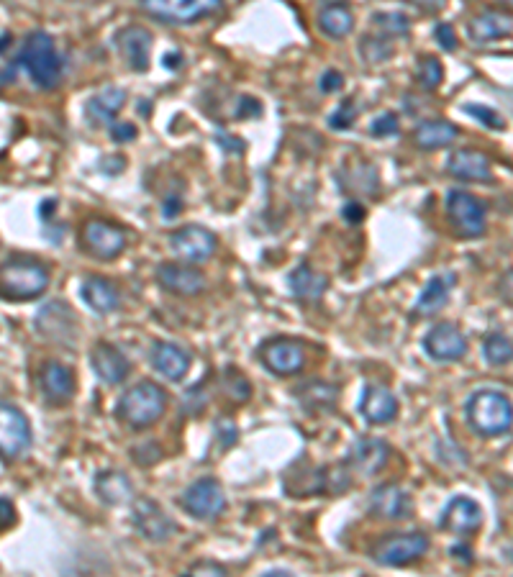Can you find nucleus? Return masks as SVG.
<instances>
[{"mask_svg": "<svg viewBox=\"0 0 513 577\" xmlns=\"http://www.w3.org/2000/svg\"><path fill=\"white\" fill-rule=\"evenodd\" d=\"M16 65L31 77V83L42 90L57 88L65 72V62L59 57L57 44L47 31H34L26 36L24 47L18 52Z\"/></svg>", "mask_w": 513, "mask_h": 577, "instance_id": "nucleus-1", "label": "nucleus"}, {"mask_svg": "<svg viewBox=\"0 0 513 577\" xmlns=\"http://www.w3.org/2000/svg\"><path fill=\"white\" fill-rule=\"evenodd\" d=\"M49 285L47 267L39 260L16 254L11 260L0 262V295L6 301H36Z\"/></svg>", "mask_w": 513, "mask_h": 577, "instance_id": "nucleus-2", "label": "nucleus"}, {"mask_svg": "<svg viewBox=\"0 0 513 577\" xmlns=\"http://www.w3.org/2000/svg\"><path fill=\"white\" fill-rule=\"evenodd\" d=\"M116 411L134 429H147L165 416L167 393L152 380H142L121 395Z\"/></svg>", "mask_w": 513, "mask_h": 577, "instance_id": "nucleus-3", "label": "nucleus"}, {"mask_svg": "<svg viewBox=\"0 0 513 577\" xmlns=\"http://www.w3.org/2000/svg\"><path fill=\"white\" fill-rule=\"evenodd\" d=\"M467 421L480 436H503L511 431V401L498 390H480L467 401Z\"/></svg>", "mask_w": 513, "mask_h": 577, "instance_id": "nucleus-4", "label": "nucleus"}, {"mask_svg": "<svg viewBox=\"0 0 513 577\" xmlns=\"http://www.w3.org/2000/svg\"><path fill=\"white\" fill-rule=\"evenodd\" d=\"M429 536L421 531H408V534H390L380 539L372 549L375 562L383 567H408L419 562L429 552Z\"/></svg>", "mask_w": 513, "mask_h": 577, "instance_id": "nucleus-5", "label": "nucleus"}, {"mask_svg": "<svg viewBox=\"0 0 513 577\" xmlns=\"http://www.w3.org/2000/svg\"><path fill=\"white\" fill-rule=\"evenodd\" d=\"M221 3L224 0H142V8L162 24L190 26L219 11Z\"/></svg>", "mask_w": 513, "mask_h": 577, "instance_id": "nucleus-6", "label": "nucleus"}, {"mask_svg": "<svg viewBox=\"0 0 513 577\" xmlns=\"http://www.w3.org/2000/svg\"><path fill=\"white\" fill-rule=\"evenodd\" d=\"M447 216L449 224L455 226L462 239H478V236L485 234V226H488L485 203L480 201L478 195L465 193V190H452L447 195Z\"/></svg>", "mask_w": 513, "mask_h": 577, "instance_id": "nucleus-7", "label": "nucleus"}, {"mask_svg": "<svg viewBox=\"0 0 513 577\" xmlns=\"http://www.w3.org/2000/svg\"><path fill=\"white\" fill-rule=\"evenodd\" d=\"M31 447V424L11 403L0 401V460H21Z\"/></svg>", "mask_w": 513, "mask_h": 577, "instance_id": "nucleus-8", "label": "nucleus"}, {"mask_svg": "<svg viewBox=\"0 0 513 577\" xmlns=\"http://www.w3.org/2000/svg\"><path fill=\"white\" fill-rule=\"evenodd\" d=\"M131 524L152 544L170 542L177 531V524L170 519V513L152 498H136L134 506H131Z\"/></svg>", "mask_w": 513, "mask_h": 577, "instance_id": "nucleus-9", "label": "nucleus"}, {"mask_svg": "<svg viewBox=\"0 0 513 577\" xmlns=\"http://www.w3.org/2000/svg\"><path fill=\"white\" fill-rule=\"evenodd\" d=\"M80 244L85 247V252L93 254L95 260L113 262L118 260L126 249V234L124 229H118L111 221H103V218H93L83 226V234H80Z\"/></svg>", "mask_w": 513, "mask_h": 577, "instance_id": "nucleus-10", "label": "nucleus"}, {"mask_svg": "<svg viewBox=\"0 0 513 577\" xmlns=\"http://www.w3.org/2000/svg\"><path fill=\"white\" fill-rule=\"evenodd\" d=\"M260 362L278 377L298 375L306 367V349L301 342L288 339V336H275L267 339L260 347Z\"/></svg>", "mask_w": 513, "mask_h": 577, "instance_id": "nucleus-11", "label": "nucleus"}, {"mask_svg": "<svg viewBox=\"0 0 513 577\" xmlns=\"http://www.w3.org/2000/svg\"><path fill=\"white\" fill-rule=\"evenodd\" d=\"M183 508L198 521L216 519L226 508L224 488L213 477H201L183 493Z\"/></svg>", "mask_w": 513, "mask_h": 577, "instance_id": "nucleus-12", "label": "nucleus"}, {"mask_svg": "<svg viewBox=\"0 0 513 577\" xmlns=\"http://www.w3.org/2000/svg\"><path fill=\"white\" fill-rule=\"evenodd\" d=\"M216 247H219L216 236L208 229H203V226H183V229L170 236L172 252H175L180 260L193 262V265H201V262L211 260Z\"/></svg>", "mask_w": 513, "mask_h": 577, "instance_id": "nucleus-13", "label": "nucleus"}, {"mask_svg": "<svg viewBox=\"0 0 513 577\" xmlns=\"http://www.w3.org/2000/svg\"><path fill=\"white\" fill-rule=\"evenodd\" d=\"M424 352L434 362H460L467 354V339L455 324H437L426 331Z\"/></svg>", "mask_w": 513, "mask_h": 577, "instance_id": "nucleus-14", "label": "nucleus"}, {"mask_svg": "<svg viewBox=\"0 0 513 577\" xmlns=\"http://www.w3.org/2000/svg\"><path fill=\"white\" fill-rule=\"evenodd\" d=\"M367 508H370V513L375 519L403 521L413 513V501L411 495H408L401 485L388 483L372 490Z\"/></svg>", "mask_w": 513, "mask_h": 577, "instance_id": "nucleus-15", "label": "nucleus"}, {"mask_svg": "<svg viewBox=\"0 0 513 577\" xmlns=\"http://www.w3.org/2000/svg\"><path fill=\"white\" fill-rule=\"evenodd\" d=\"M157 283L172 295H180V298H193V295H201L206 290V275L201 270L188 265H175V262H162L157 267Z\"/></svg>", "mask_w": 513, "mask_h": 577, "instance_id": "nucleus-16", "label": "nucleus"}, {"mask_svg": "<svg viewBox=\"0 0 513 577\" xmlns=\"http://www.w3.org/2000/svg\"><path fill=\"white\" fill-rule=\"evenodd\" d=\"M483 526V508L467 495H455L439 516V529L449 534H472Z\"/></svg>", "mask_w": 513, "mask_h": 577, "instance_id": "nucleus-17", "label": "nucleus"}, {"mask_svg": "<svg viewBox=\"0 0 513 577\" xmlns=\"http://www.w3.org/2000/svg\"><path fill=\"white\" fill-rule=\"evenodd\" d=\"M90 367L106 385H121L131 372L129 357L111 342L95 344L90 352Z\"/></svg>", "mask_w": 513, "mask_h": 577, "instance_id": "nucleus-18", "label": "nucleus"}, {"mask_svg": "<svg viewBox=\"0 0 513 577\" xmlns=\"http://www.w3.org/2000/svg\"><path fill=\"white\" fill-rule=\"evenodd\" d=\"M75 326V313H72L65 303H47L42 311L36 313V329H39V334H42L44 339H49V342H72V339H75Z\"/></svg>", "mask_w": 513, "mask_h": 577, "instance_id": "nucleus-19", "label": "nucleus"}, {"mask_svg": "<svg viewBox=\"0 0 513 577\" xmlns=\"http://www.w3.org/2000/svg\"><path fill=\"white\" fill-rule=\"evenodd\" d=\"M116 47L134 72L149 70V54H152V34L144 26H126L116 34Z\"/></svg>", "mask_w": 513, "mask_h": 577, "instance_id": "nucleus-20", "label": "nucleus"}, {"mask_svg": "<svg viewBox=\"0 0 513 577\" xmlns=\"http://www.w3.org/2000/svg\"><path fill=\"white\" fill-rule=\"evenodd\" d=\"M39 388L47 395L49 403L65 406V403H70L72 398H75V375H72L70 367L62 365V362H44L42 370H39Z\"/></svg>", "mask_w": 513, "mask_h": 577, "instance_id": "nucleus-21", "label": "nucleus"}, {"mask_svg": "<svg viewBox=\"0 0 513 577\" xmlns=\"http://www.w3.org/2000/svg\"><path fill=\"white\" fill-rule=\"evenodd\" d=\"M360 413L362 419L372 426H383L398 416V401L396 395L390 393L385 385H365L360 398Z\"/></svg>", "mask_w": 513, "mask_h": 577, "instance_id": "nucleus-22", "label": "nucleus"}, {"mask_svg": "<svg viewBox=\"0 0 513 577\" xmlns=\"http://www.w3.org/2000/svg\"><path fill=\"white\" fill-rule=\"evenodd\" d=\"M80 298L98 316H108V313L118 311V306H121V293L113 285V280L101 275L85 277L83 285H80Z\"/></svg>", "mask_w": 513, "mask_h": 577, "instance_id": "nucleus-23", "label": "nucleus"}, {"mask_svg": "<svg viewBox=\"0 0 513 577\" xmlns=\"http://www.w3.org/2000/svg\"><path fill=\"white\" fill-rule=\"evenodd\" d=\"M447 172L457 180H472V183H490L493 180V167L483 152L475 149H457L447 157Z\"/></svg>", "mask_w": 513, "mask_h": 577, "instance_id": "nucleus-24", "label": "nucleus"}, {"mask_svg": "<svg viewBox=\"0 0 513 577\" xmlns=\"http://www.w3.org/2000/svg\"><path fill=\"white\" fill-rule=\"evenodd\" d=\"M390 460V447L380 439H362L352 447L349 452V465H352L354 472H360V475L372 477L378 475L380 470H385Z\"/></svg>", "mask_w": 513, "mask_h": 577, "instance_id": "nucleus-25", "label": "nucleus"}, {"mask_svg": "<svg viewBox=\"0 0 513 577\" xmlns=\"http://www.w3.org/2000/svg\"><path fill=\"white\" fill-rule=\"evenodd\" d=\"M152 365L162 377H167L172 383H180L190 370V354L172 342H154Z\"/></svg>", "mask_w": 513, "mask_h": 577, "instance_id": "nucleus-26", "label": "nucleus"}, {"mask_svg": "<svg viewBox=\"0 0 513 577\" xmlns=\"http://www.w3.org/2000/svg\"><path fill=\"white\" fill-rule=\"evenodd\" d=\"M513 31L511 16L498 11H485L480 16H475L467 24V36H470L475 44H488L496 42V39H508Z\"/></svg>", "mask_w": 513, "mask_h": 577, "instance_id": "nucleus-27", "label": "nucleus"}, {"mask_svg": "<svg viewBox=\"0 0 513 577\" xmlns=\"http://www.w3.org/2000/svg\"><path fill=\"white\" fill-rule=\"evenodd\" d=\"M455 288V275L452 272H442V275L429 277V283L421 290L419 301H416V313L419 316H434L442 311L449 301V293Z\"/></svg>", "mask_w": 513, "mask_h": 577, "instance_id": "nucleus-28", "label": "nucleus"}, {"mask_svg": "<svg viewBox=\"0 0 513 577\" xmlns=\"http://www.w3.org/2000/svg\"><path fill=\"white\" fill-rule=\"evenodd\" d=\"M126 93L121 88H103L101 93H95L85 106V113L93 121V126H108L113 124V118L124 111Z\"/></svg>", "mask_w": 513, "mask_h": 577, "instance_id": "nucleus-29", "label": "nucleus"}, {"mask_svg": "<svg viewBox=\"0 0 513 577\" xmlns=\"http://www.w3.org/2000/svg\"><path fill=\"white\" fill-rule=\"evenodd\" d=\"M93 488L98 498L108 503V506H121V503H126L134 495V485H131V480L121 470L98 472L93 480Z\"/></svg>", "mask_w": 513, "mask_h": 577, "instance_id": "nucleus-30", "label": "nucleus"}, {"mask_svg": "<svg viewBox=\"0 0 513 577\" xmlns=\"http://www.w3.org/2000/svg\"><path fill=\"white\" fill-rule=\"evenodd\" d=\"M326 285H329V280H326L324 275H319L316 270H311L308 265L295 267L288 275V288L298 301L316 303L321 295L326 293Z\"/></svg>", "mask_w": 513, "mask_h": 577, "instance_id": "nucleus-31", "label": "nucleus"}, {"mask_svg": "<svg viewBox=\"0 0 513 577\" xmlns=\"http://www.w3.org/2000/svg\"><path fill=\"white\" fill-rule=\"evenodd\" d=\"M460 136V129L455 124H449L444 118H434V121H424L419 124V129L413 131V139L426 152H434V149L449 147Z\"/></svg>", "mask_w": 513, "mask_h": 577, "instance_id": "nucleus-32", "label": "nucleus"}, {"mask_svg": "<svg viewBox=\"0 0 513 577\" xmlns=\"http://www.w3.org/2000/svg\"><path fill=\"white\" fill-rule=\"evenodd\" d=\"M339 390L329 383H319V380H313V383L301 385V388H295V398L303 403L306 411H321V408H334L337 403Z\"/></svg>", "mask_w": 513, "mask_h": 577, "instance_id": "nucleus-33", "label": "nucleus"}, {"mask_svg": "<svg viewBox=\"0 0 513 577\" xmlns=\"http://www.w3.org/2000/svg\"><path fill=\"white\" fill-rule=\"evenodd\" d=\"M319 26L326 36H331V39H344V36L352 34L354 16L347 6L334 3V6H326L324 11L319 13Z\"/></svg>", "mask_w": 513, "mask_h": 577, "instance_id": "nucleus-34", "label": "nucleus"}, {"mask_svg": "<svg viewBox=\"0 0 513 577\" xmlns=\"http://www.w3.org/2000/svg\"><path fill=\"white\" fill-rule=\"evenodd\" d=\"M372 26L378 29L380 39H401V36H408L411 31V24H408V18L403 13H375L372 16Z\"/></svg>", "mask_w": 513, "mask_h": 577, "instance_id": "nucleus-35", "label": "nucleus"}, {"mask_svg": "<svg viewBox=\"0 0 513 577\" xmlns=\"http://www.w3.org/2000/svg\"><path fill=\"white\" fill-rule=\"evenodd\" d=\"M483 357H485V362L488 365H493V367H503V365H508L511 362V357H513V349H511V339L508 336H503V334H488L485 336V342H483Z\"/></svg>", "mask_w": 513, "mask_h": 577, "instance_id": "nucleus-36", "label": "nucleus"}, {"mask_svg": "<svg viewBox=\"0 0 513 577\" xmlns=\"http://www.w3.org/2000/svg\"><path fill=\"white\" fill-rule=\"evenodd\" d=\"M221 388H224V393L229 395L234 403H244L252 398V385H249L247 377H244L242 372H236L234 367H229V370L224 372V377H221Z\"/></svg>", "mask_w": 513, "mask_h": 577, "instance_id": "nucleus-37", "label": "nucleus"}, {"mask_svg": "<svg viewBox=\"0 0 513 577\" xmlns=\"http://www.w3.org/2000/svg\"><path fill=\"white\" fill-rule=\"evenodd\" d=\"M444 70L442 62L437 57H424L419 59V70H416V80L424 90H437L439 83H442Z\"/></svg>", "mask_w": 513, "mask_h": 577, "instance_id": "nucleus-38", "label": "nucleus"}, {"mask_svg": "<svg viewBox=\"0 0 513 577\" xmlns=\"http://www.w3.org/2000/svg\"><path fill=\"white\" fill-rule=\"evenodd\" d=\"M462 111L467 113V116H475L478 121H483L488 129H496V131H503L506 129V118L501 116L498 111H493V108H488V106H475V103H467Z\"/></svg>", "mask_w": 513, "mask_h": 577, "instance_id": "nucleus-39", "label": "nucleus"}, {"mask_svg": "<svg viewBox=\"0 0 513 577\" xmlns=\"http://www.w3.org/2000/svg\"><path fill=\"white\" fill-rule=\"evenodd\" d=\"M354 118H357V106H354V101H344V103H339L337 111L331 113L329 126L331 129L347 131V129H352Z\"/></svg>", "mask_w": 513, "mask_h": 577, "instance_id": "nucleus-40", "label": "nucleus"}, {"mask_svg": "<svg viewBox=\"0 0 513 577\" xmlns=\"http://www.w3.org/2000/svg\"><path fill=\"white\" fill-rule=\"evenodd\" d=\"M370 134L380 136V139L398 134V116L396 113H383V116L375 118V121H372V126H370Z\"/></svg>", "mask_w": 513, "mask_h": 577, "instance_id": "nucleus-41", "label": "nucleus"}, {"mask_svg": "<svg viewBox=\"0 0 513 577\" xmlns=\"http://www.w3.org/2000/svg\"><path fill=\"white\" fill-rule=\"evenodd\" d=\"M434 36H437L439 47H442L444 52H455L457 49V34L449 24H439L437 29H434Z\"/></svg>", "mask_w": 513, "mask_h": 577, "instance_id": "nucleus-42", "label": "nucleus"}, {"mask_svg": "<svg viewBox=\"0 0 513 577\" xmlns=\"http://www.w3.org/2000/svg\"><path fill=\"white\" fill-rule=\"evenodd\" d=\"M188 575H229V570H226L224 565H219V562H198V565H193L188 570Z\"/></svg>", "mask_w": 513, "mask_h": 577, "instance_id": "nucleus-43", "label": "nucleus"}, {"mask_svg": "<svg viewBox=\"0 0 513 577\" xmlns=\"http://www.w3.org/2000/svg\"><path fill=\"white\" fill-rule=\"evenodd\" d=\"M16 524V508L8 498H0V531L11 529Z\"/></svg>", "mask_w": 513, "mask_h": 577, "instance_id": "nucleus-44", "label": "nucleus"}, {"mask_svg": "<svg viewBox=\"0 0 513 577\" xmlns=\"http://www.w3.org/2000/svg\"><path fill=\"white\" fill-rule=\"evenodd\" d=\"M342 83H344V77L339 75L337 70H326L324 77H321L319 88L324 90V93H334V90L342 88Z\"/></svg>", "mask_w": 513, "mask_h": 577, "instance_id": "nucleus-45", "label": "nucleus"}, {"mask_svg": "<svg viewBox=\"0 0 513 577\" xmlns=\"http://www.w3.org/2000/svg\"><path fill=\"white\" fill-rule=\"evenodd\" d=\"M111 136H113V142H129V139H134L136 136V126L134 124H113Z\"/></svg>", "mask_w": 513, "mask_h": 577, "instance_id": "nucleus-46", "label": "nucleus"}, {"mask_svg": "<svg viewBox=\"0 0 513 577\" xmlns=\"http://www.w3.org/2000/svg\"><path fill=\"white\" fill-rule=\"evenodd\" d=\"M342 216L347 218L349 224H360L362 218H365V208H362L360 203H347V206L342 208Z\"/></svg>", "mask_w": 513, "mask_h": 577, "instance_id": "nucleus-47", "label": "nucleus"}, {"mask_svg": "<svg viewBox=\"0 0 513 577\" xmlns=\"http://www.w3.org/2000/svg\"><path fill=\"white\" fill-rule=\"evenodd\" d=\"M449 552H452V557H455L457 562H465V565H472V549L467 547V544H457V547H452Z\"/></svg>", "mask_w": 513, "mask_h": 577, "instance_id": "nucleus-48", "label": "nucleus"}, {"mask_svg": "<svg viewBox=\"0 0 513 577\" xmlns=\"http://www.w3.org/2000/svg\"><path fill=\"white\" fill-rule=\"evenodd\" d=\"M506 3H511V0H506Z\"/></svg>", "mask_w": 513, "mask_h": 577, "instance_id": "nucleus-49", "label": "nucleus"}]
</instances>
